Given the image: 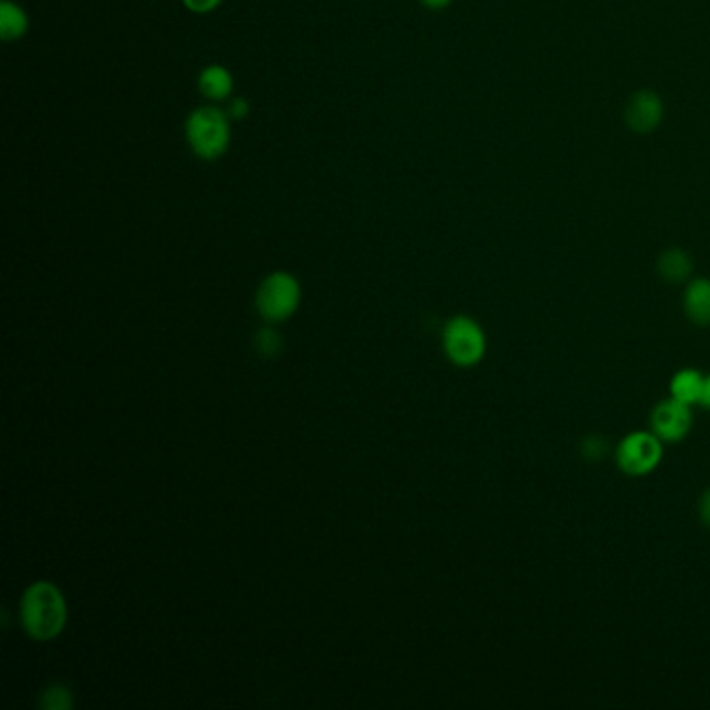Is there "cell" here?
<instances>
[{
    "label": "cell",
    "instance_id": "cell-12",
    "mask_svg": "<svg viewBox=\"0 0 710 710\" xmlns=\"http://www.w3.org/2000/svg\"><path fill=\"white\" fill-rule=\"evenodd\" d=\"M30 30L28 13L21 9L15 0L0 2V39L4 42H18Z\"/></svg>",
    "mask_w": 710,
    "mask_h": 710
},
{
    "label": "cell",
    "instance_id": "cell-6",
    "mask_svg": "<svg viewBox=\"0 0 710 710\" xmlns=\"http://www.w3.org/2000/svg\"><path fill=\"white\" fill-rule=\"evenodd\" d=\"M691 427H693L691 406L679 403L671 396L656 404L651 413V429L665 444L686 440L690 436Z\"/></svg>",
    "mask_w": 710,
    "mask_h": 710
},
{
    "label": "cell",
    "instance_id": "cell-9",
    "mask_svg": "<svg viewBox=\"0 0 710 710\" xmlns=\"http://www.w3.org/2000/svg\"><path fill=\"white\" fill-rule=\"evenodd\" d=\"M196 86L203 98H207L212 105L226 102L228 98L233 97V76L226 65H219V63L203 67L196 79Z\"/></svg>",
    "mask_w": 710,
    "mask_h": 710
},
{
    "label": "cell",
    "instance_id": "cell-15",
    "mask_svg": "<svg viewBox=\"0 0 710 710\" xmlns=\"http://www.w3.org/2000/svg\"><path fill=\"white\" fill-rule=\"evenodd\" d=\"M42 704H44V709L51 710L69 709L72 707V696H69V691L65 690V688L53 686L51 690H46V693H44Z\"/></svg>",
    "mask_w": 710,
    "mask_h": 710
},
{
    "label": "cell",
    "instance_id": "cell-2",
    "mask_svg": "<svg viewBox=\"0 0 710 710\" xmlns=\"http://www.w3.org/2000/svg\"><path fill=\"white\" fill-rule=\"evenodd\" d=\"M21 619H23V627L32 637L51 640L61 634L67 621L65 600L53 583L39 581L23 596Z\"/></svg>",
    "mask_w": 710,
    "mask_h": 710
},
{
    "label": "cell",
    "instance_id": "cell-19",
    "mask_svg": "<svg viewBox=\"0 0 710 710\" xmlns=\"http://www.w3.org/2000/svg\"><path fill=\"white\" fill-rule=\"evenodd\" d=\"M422 4L423 7H427V9H432V11H441V9L450 7L452 0H422Z\"/></svg>",
    "mask_w": 710,
    "mask_h": 710
},
{
    "label": "cell",
    "instance_id": "cell-1",
    "mask_svg": "<svg viewBox=\"0 0 710 710\" xmlns=\"http://www.w3.org/2000/svg\"><path fill=\"white\" fill-rule=\"evenodd\" d=\"M184 134L194 156L217 161L230 151L231 119L223 107L200 105L186 119Z\"/></svg>",
    "mask_w": 710,
    "mask_h": 710
},
{
    "label": "cell",
    "instance_id": "cell-3",
    "mask_svg": "<svg viewBox=\"0 0 710 710\" xmlns=\"http://www.w3.org/2000/svg\"><path fill=\"white\" fill-rule=\"evenodd\" d=\"M665 459V441L653 429H635L614 446V462L627 478H646Z\"/></svg>",
    "mask_w": 710,
    "mask_h": 710
},
{
    "label": "cell",
    "instance_id": "cell-16",
    "mask_svg": "<svg viewBox=\"0 0 710 710\" xmlns=\"http://www.w3.org/2000/svg\"><path fill=\"white\" fill-rule=\"evenodd\" d=\"M223 111L230 117L231 123L233 121H242L250 113V102L244 97H230L226 100Z\"/></svg>",
    "mask_w": 710,
    "mask_h": 710
},
{
    "label": "cell",
    "instance_id": "cell-4",
    "mask_svg": "<svg viewBox=\"0 0 710 710\" xmlns=\"http://www.w3.org/2000/svg\"><path fill=\"white\" fill-rule=\"evenodd\" d=\"M441 346L452 365L476 367L485 357L488 338L483 327L473 317L457 315L444 327Z\"/></svg>",
    "mask_w": 710,
    "mask_h": 710
},
{
    "label": "cell",
    "instance_id": "cell-8",
    "mask_svg": "<svg viewBox=\"0 0 710 710\" xmlns=\"http://www.w3.org/2000/svg\"><path fill=\"white\" fill-rule=\"evenodd\" d=\"M684 313L691 326L710 327V280L691 277L684 290Z\"/></svg>",
    "mask_w": 710,
    "mask_h": 710
},
{
    "label": "cell",
    "instance_id": "cell-11",
    "mask_svg": "<svg viewBox=\"0 0 710 710\" xmlns=\"http://www.w3.org/2000/svg\"><path fill=\"white\" fill-rule=\"evenodd\" d=\"M704 378H707V373H702L693 367H684V369L675 371L671 382H669V396L679 403L688 404L691 408L700 406Z\"/></svg>",
    "mask_w": 710,
    "mask_h": 710
},
{
    "label": "cell",
    "instance_id": "cell-10",
    "mask_svg": "<svg viewBox=\"0 0 710 710\" xmlns=\"http://www.w3.org/2000/svg\"><path fill=\"white\" fill-rule=\"evenodd\" d=\"M656 271L665 284H688L693 273V259L684 249H667L656 261Z\"/></svg>",
    "mask_w": 710,
    "mask_h": 710
},
{
    "label": "cell",
    "instance_id": "cell-13",
    "mask_svg": "<svg viewBox=\"0 0 710 710\" xmlns=\"http://www.w3.org/2000/svg\"><path fill=\"white\" fill-rule=\"evenodd\" d=\"M579 450H581V457L586 461L600 462L607 457V452H609V440L602 438L600 434H592V436H588V438L581 440Z\"/></svg>",
    "mask_w": 710,
    "mask_h": 710
},
{
    "label": "cell",
    "instance_id": "cell-5",
    "mask_svg": "<svg viewBox=\"0 0 710 710\" xmlns=\"http://www.w3.org/2000/svg\"><path fill=\"white\" fill-rule=\"evenodd\" d=\"M301 303V284L294 275L277 271L263 280L256 292V308L267 321H284Z\"/></svg>",
    "mask_w": 710,
    "mask_h": 710
},
{
    "label": "cell",
    "instance_id": "cell-7",
    "mask_svg": "<svg viewBox=\"0 0 710 710\" xmlns=\"http://www.w3.org/2000/svg\"><path fill=\"white\" fill-rule=\"evenodd\" d=\"M623 117L635 134H651L663 121V100L653 90H637L625 102Z\"/></svg>",
    "mask_w": 710,
    "mask_h": 710
},
{
    "label": "cell",
    "instance_id": "cell-20",
    "mask_svg": "<svg viewBox=\"0 0 710 710\" xmlns=\"http://www.w3.org/2000/svg\"><path fill=\"white\" fill-rule=\"evenodd\" d=\"M700 406H702V408H709L710 411V373H707V378H704V387H702Z\"/></svg>",
    "mask_w": 710,
    "mask_h": 710
},
{
    "label": "cell",
    "instance_id": "cell-18",
    "mask_svg": "<svg viewBox=\"0 0 710 710\" xmlns=\"http://www.w3.org/2000/svg\"><path fill=\"white\" fill-rule=\"evenodd\" d=\"M698 518L707 529H710V488H707L698 499Z\"/></svg>",
    "mask_w": 710,
    "mask_h": 710
},
{
    "label": "cell",
    "instance_id": "cell-17",
    "mask_svg": "<svg viewBox=\"0 0 710 710\" xmlns=\"http://www.w3.org/2000/svg\"><path fill=\"white\" fill-rule=\"evenodd\" d=\"M184 7L193 13H198V15H205V13H212L215 9L221 7L223 0H182Z\"/></svg>",
    "mask_w": 710,
    "mask_h": 710
},
{
    "label": "cell",
    "instance_id": "cell-14",
    "mask_svg": "<svg viewBox=\"0 0 710 710\" xmlns=\"http://www.w3.org/2000/svg\"><path fill=\"white\" fill-rule=\"evenodd\" d=\"M254 346H256V350H259V354H261V357L271 359V357H275V354L282 350V338L277 336V331H273L270 327H265V329H261V331L256 334Z\"/></svg>",
    "mask_w": 710,
    "mask_h": 710
}]
</instances>
